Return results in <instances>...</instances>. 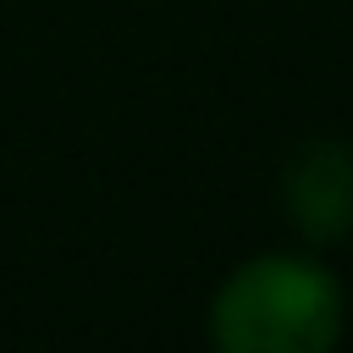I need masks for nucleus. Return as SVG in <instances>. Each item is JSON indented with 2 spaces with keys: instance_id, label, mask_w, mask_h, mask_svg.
Wrapping results in <instances>:
<instances>
[{
  "instance_id": "nucleus-1",
  "label": "nucleus",
  "mask_w": 353,
  "mask_h": 353,
  "mask_svg": "<svg viewBox=\"0 0 353 353\" xmlns=\"http://www.w3.org/2000/svg\"><path fill=\"white\" fill-rule=\"evenodd\" d=\"M342 331V276L292 248L248 254L232 265L204 309V336L221 353H331Z\"/></svg>"
},
{
  "instance_id": "nucleus-2",
  "label": "nucleus",
  "mask_w": 353,
  "mask_h": 353,
  "mask_svg": "<svg viewBox=\"0 0 353 353\" xmlns=\"http://www.w3.org/2000/svg\"><path fill=\"white\" fill-rule=\"evenodd\" d=\"M281 215L309 248L353 237V143L320 132L303 138L281 165Z\"/></svg>"
}]
</instances>
